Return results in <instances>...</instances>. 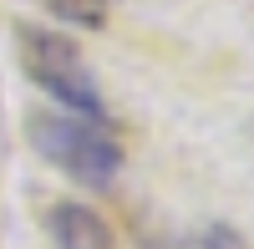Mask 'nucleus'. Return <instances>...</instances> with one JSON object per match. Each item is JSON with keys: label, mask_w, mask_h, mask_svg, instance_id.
<instances>
[{"label": "nucleus", "mask_w": 254, "mask_h": 249, "mask_svg": "<svg viewBox=\"0 0 254 249\" xmlns=\"http://www.w3.org/2000/svg\"><path fill=\"white\" fill-rule=\"evenodd\" d=\"M20 41V66H26L31 87H41L61 112L71 117H92V122H107V102H102L97 87V71L87 66V56L71 36H61L51 26H15Z\"/></svg>", "instance_id": "nucleus-1"}, {"label": "nucleus", "mask_w": 254, "mask_h": 249, "mask_svg": "<svg viewBox=\"0 0 254 249\" xmlns=\"http://www.w3.org/2000/svg\"><path fill=\"white\" fill-rule=\"evenodd\" d=\"M26 137L31 148L61 168L66 178H76L81 188H112L122 173V142L92 117H71V112H31L26 117Z\"/></svg>", "instance_id": "nucleus-2"}, {"label": "nucleus", "mask_w": 254, "mask_h": 249, "mask_svg": "<svg viewBox=\"0 0 254 249\" xmlns=\"http://www.w3.org/2000/svg\"><path fill=\"white\" fill-rule=\"evenodd\" d=\"M46 234H51L56 249H117L112 224L92 203H71V198L46 209Z\"/></svg>", "instance_id": "nucleus-3"}, {"label": "nucleus", "mask_w": 254, "mask_h": 249, "mask_svg": "<svg viewBox=\"0 0 254 249\" xmlns=\"http://www.w3.org/2000/svg\"><path fill=\"white\" fill-rule=\"evenodd\" d=\"M158 249H254L234 224H203L198 234H183V239H168Z\"/></svg>", "instance_id": "nucleus-4"}, {"label": "nucleus", "mask_w": 254, "mask_h": 249, "mask_svg": "<svg viewBox=\"0 0 254 249\" xmlns=\"http://www.w3.org/2000/svg\"><path fill=\"white\" fill-rule=\"evenodd\" d=\"M46 5H51V15L71 20V26H102L117 0H46Z\"/></svg>", "instance_id": "nucleus-5"}]
</instances>
